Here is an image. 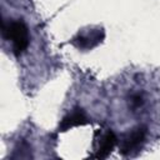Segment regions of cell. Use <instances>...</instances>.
<instances>
[{"label": "cell", "instance_id": "obj_1", "mask_svg": "<svg viewBox=\"0 0 160 160\" xmlns=\"http://www.w3.org/2000/svg\"><path fill=\"white\" fill-rule=\"evenodd\" d=\"M2 35L12 41V51L16 56L21 55L29 46V30L24 21L16 20L2 25Z\"/></svg>", "mask_w": 160, "mask_h": 160}, {"label": "cell", "instance_id": "obj_2", "mask_svg": "<svg viewBox=\"0 0 160 160\" xmlns=\"http://www.w3.org/2000/svg\"><path fill=\"white\" fill-rule=\"evenodd\" d=\"M146 138V128L145 126H138L132 129L129 134H126L120 145H119V152L121 155H130L132 151H136Z\"/></svg>", "mask_w": 160, "mask_h": 160}, {"label": "cell", "instance_id": "obj_3", "mask_svg": "<svg viewBox=\"0 0 160 160\" xmlns=\"http://www.w3.org/2000/svg\"><path fill=\"white\" fill-rule=\"evenodd\" d=\"M88 118L84 114V111L80 108H75L70 114L62 118L60 125H59V131H66L70 128L79 126V125H85L88 124Z\"/></svg>", "mask_w": 160, "mask_h": 160}, {"label": "cell", "instance_id": "obj_4", "mask_svg": "<svg viewBox=\"0 0 160 160\" xmlns=\"http://www.w3.org/2000/svg\"><path fill=\"white\" fill-rule=\"evenodd\" d=\"M116 136L112 131H108L102 139L100 140V144H99V148H98V151L95 154V158L96 159H105L108 158L111 151L114 150L115 145H116Z\"/></svg>", "mask_w": 160, "mask_h": 160}, {"label": "cell", "instance_id": "obj_5", "mask_svg": "<svg viewBox=\"0 0 160 160\" xmlns=\"http://www.w3.org/2000/svg\"><path fill=\"white\" fill-rule=\"evenodd\" d=\"M141 104H142V98H141V95L135 94V95L131 96V106H132V108H139V106H141Z\"/></svg>", "mask_w": 160, "mask_h": 160}]
</instances>
